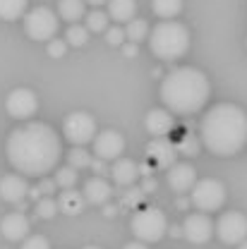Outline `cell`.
<instances>
[{
	"label": "cell",
	"mask_w": 247,
	"mask_h": 249,
	"mask_svg": "<svg viewBox=\"0 0 247 249\" xmlns=\"http://www.w3.org/2000/svg\"><path fill=\"white\" fill-rule=\"evenodd\" d=\"M152 10L161 19H175L183 12V0H152Z\"/></svg>",
	"instance_id": "24"
},
{
	"label": "cell",
	"mask_w": 247,
	"mask_h": 249,
	"mask_svg": "<svg viewBox=\"0 0 247 249\" xmlns=\"http://www.w3.org/2000/svg\"><path fill=\"white\" fill-rule=\"evenodd\" d=\"M211 93L207 74L197 67H178L168 72L161 82V101L173 115H194L199 113Z\"/></svg>",
	"instance_id": "3"
},
{
	"label": "cell",
	"mask_w": 247,
	"mask_h": 249,
	"mask_svg": "<svg viewBox=\"0 0 247 249\" xmlns=\"http://www.w3.org/2000/svg\"><path fill=\"white\" fill-rule=\"evenodd\" d=\"M84 2H89V5L96 7V5H103V2H108V0H84Z\"/></svg>",
	"instance_id": "43"
},
{
	"label": "cell",
	"mask_w": 247,
	"mask_h": 249,
	"mask_svg": "<svg viewBox=\"0 0 247 249\" xmlns=\"http://www.w3.org/2000/svg\"><path fill=\"white\" fill-rule=\"evenodd\" d=\"M89 41V29L84 27V24H70L67 31H65V43L67 46H75V48H79V46H84Z\"/></svg>",
	"instance_id": "27"
},
{
	"label": "cell",
	"mask_w": 247,
	"mask_h": 249,
	"mask_svg": "<svg viewBox=\"0 0 247 249\" xmlns=\"http://www.w3.org/2000/svg\"><path fill=\"white\" fill-rule=\"evenodd\" d=\"M29 196V182L22 175H5L0 180V199L7 204H22Z\"/></svg>",
	"instance_id": "15"
},
{
	"label": "cell",
	"mask_w": 247,
	"mask_h": 249,
	"mask_svg": "<svg viewBox=\"0 0 247 249\" xmlns=\"http://www.w3.org/2000/svg\"><path fill=\"white\" fill-rule=\"evenodd\" d=\"M199 142L214 156H235L247 142V113L235 103H218L199 120Z\"/></svg>",
	"instance_id": "2"
},
{
	"label": "cell",
	"mask_w": 247,
	"mask_h": 249,
	"mask_svg": "<svg viewBox=\"0 0 247 249\" xmlns=\"http://www.w3.org/2000/svg\"><path fill=\"white\" fill-rule=\"evenodd\" d=\"M29 230H31V223L24 213H7L0 220V232L10 242H22L29 235Z\"/></svg>",
	"instance_id": "16"
},
{
	"label": "cell",
	"mask_w": 247,
	"mask_h": 249,
	"mask_svg": "<svg viewBox=\"0 0 247 249\" xmlns=\"http://www.w3.org/2000/svg\"><path fill=\"white\" fill-rule=\"evenodd\" d=\"M103 34H106L108 46H123L125 41H127V38H125V27H120V24H111Z\"/></svg>",
	"instance_id": "32"
},
{
	"label": "cell",
	"mask_w": 247,
	"mask_h": 249,
	"mask_svg": "<svg viewBox=\"0 0 247 249\" xmlns=\"http://www.w3.org/2000/svg\"><path fill=\"white\" fill-rule=\"evenodd\" d=\"M29 196L38 201V199H41V189H38V187H29Z\"/></svg>",
	"instance_id": "41"
},
{
	"label": "cell",
	"mask_w": 247,
	"mask_h": 249,
	"mask_svg": "<svg viewBox=\"0 0 247 249\" xmlns=\"http://www.w3.org/2000/svg\"><path fill=\"white\" fill-rule=\"evenodd\" d=\"M149 48L158 60H180L190 51V31L183 22L163 19L149 31Z\"/></svg>",
	"instance_id": "4"
},
{
	"label": "cell",
	"mask_w": 247,
	"mask_h": 249,
	"mask_svg": "<svg viewBox=\"0 0 247 249\" xmlns=\"http://www.w3.org/2000/svg\"><path fill=\"white\" fill-rule=\"evenodd\" d=\"M123 53L127 55V58H137V53H139V48H137V43H132V41H125L123 46Z\"/></svg>",
	"instance_id": "37"
},
{
	"label": "cell",
	"mask_w": 247,
	"mask_h": 249,
	"mask_svg": "<svg viewBox=\"0 0 247 249\" xmlns=\"http://www.w3.org/2000/svg\"><path fill=\"white\" fill-rule=\"evenodd\" d=\"M199 149H202V142H199V137H194V134H185L178 144H175V151L178 156H197L199 154Z\"/></svg>",
	"instance_id": "29"
},
{
	"label": "cell",
	"mask_w": 247,
	"mask_h": 249,
	"mask_svg": "<svg viewBox=\"0 0 247 249\" xmlns=\"http://www.w3.org/2000/svg\"><path fill=\"white\" fill-rule=\"evenodd\" d=\"M190 192H192V206L197 211H202V213L218 211L223 206V201H226V185L218 182L216 178L197 180Z\"/></svg>",
	"instance_id": "7"
},
{
	"label": "cell",
	"mask_w": 247,
	"mask_h": 249,
	"mask_svg": "<svg viewBox=\"0 0 247 249\" xmlns=\"http://www.w3.org/2000/svg\"><path fill=\"white\" fill-rule=\"evenodd\" d=\"M142 199H144V192H142L139 187L132 185L127 192H125V204H127V206H137Z\"/></svg>",
	"instance_id": "35"
},
{
	"label": "cell",
	"mask_w": 247,
	"mask_h": 249,
	"mask_svg": "<svg viewBox=\"0 0 247 249\" xmlns=\"http://www.w3.org/2000/svg\"><path fill=\"white\" fill-rule=\"evenodd\" d=\"M144 127H147V132H149L152 137H166V134H171V132L175 129V118H173V113L166 110V108H154V110L147 113Z\"/></svg>",
	"instance_id": "17"
},
{
	"label": "cell",
	"mask_w": 247,
	"mask_h": 249,
	"mask_svg": "<svg viewBox=\"0 0 247 249\" xmlns=\"http://www.w3.org/2000/svg\"><path fill=\"white\" fill-rule=\"evenodd\" d=\"M89 168H94V170L101 175V173H106V160H101V158H92V165H89Z\"/></svg>",
	"instance_id": "38"
},
{
	"label": "cell",
	"mask_w": 247,
	"mask_h": 249,
	"mask_svg": "<svg viewBox=\"0 0 247 249\" xmlns=\"http://www.w3.org/2000/svg\"><path fill=\"white\" fill-rule=\"evenodd\" d=\"M166 180H168V187L178 194L183 192H190L194 182H197V170L190 165V163H173L166 173Z\"/></svg>",
	"instance_id": "13"
},
{
	"label": "cell",
	"mask_w": 247,
	"mask_h": 249,
	"mask_svg": "<svg viewBox=\"0 0 247 249\" xmlns=\"http://www.w3.org/2000/svg\"><path fill=\"white\" fill-rule=\"evenodd\" d=\"M56 201H58V209H60L62 213H67V216H79L84 211V206H87L84 194L77 192L75 187L72 189H62Z\"/></svg>",
	"instance_id": "20"
},
{
	"label": "cell",
	"mask_w": 247,
	"mask_h": 249,
	"mask_svg": "<svg viewBox=\"0 0 247 249\" xmlns=\"http://www.w3.org/2000/svg\"><path fill=\"white\" fill-rule=\"evenodd\" d=\"M60 209H58V201L53 199V196H41L38 201H36V213H38V218H53L56 213H58Z\"/></svg>",
	"instance_id": "31"
},
{
	"label": "cell",
	"mask_w": 247,
	"mask_h": 249,
	"mask_svg": "<svg viewBox=\"0 0 247 249\" xmlns=\"http://www.w3.org/2000/svg\"><path fill=\"white\" fill-rule=\"evenodd\" d=\"M22 249H51V242L43 235H27L22 240Z\"/></svg>",
	"instance_id": "33"
},
{
	"label": "cell",
	"mask_w": 247,
	"mask_h": 249,
	"mask_svg": "<svg viewBox=\"0 0 247 249\" xmlns=\"http://www.w3.org/2000/svg\"><path fill=\"white\" fill-rule=\"evenodd\" d=\"M56 180H48V178H43L41 182H38V189H41V194H46V196H51L53 192H56Z\"/></svg>",
	"instance_id": "36"
},
{
	"label": "cell",
	"mask_w": 247,
	"mask_h": 249,
	"mask_svg": "<svg viewBox=\"0 0 247 249\" xmlns=\"http://www.w3.org/2000/svg\"><path fill=\"white\" fill-rule=\"evenodd\" d=\"M5 151L10 165L17 173L43 178L58 165L62 156V144L51 124L27 123L10 132Z\"/></svg>",
	"instance_id": "1"
},
{
	"label": "cell",
	"mask_w": 247,
	"mask_h": 249,
	"mask_svg": "<svg viewBox=\"0 0 247 249\" xmlns=\"http://www.w3.org/2000/svg\"><path fill=\"white\" fill-rule=\"evenodd\" d=\"M130 230H132V235L139 240V242H158L163 235H166V230H168V218L166 213L161 211V209H156V206H147V209H139L132 220H130Z\"/></svg>",
	"instance_id": "5"
},
{
	"label": "cell",
	"mask_w": 247,
	"mask_h": 249,
	"mask_svg": "<svg viewBox=\"0 0 247 249\" xmlns=\"http://www.w3.org/2000/svg\"><path fill=\"white\" fill-rule=\"evenodd\" d=\"M139 165L132 158H115L113 168H111V180L120 187H132L139 180Z\"/></svg>",
	"instance_id": "18"
},
{
	"label": "cell",
	"mask_w": 247,
	"mask_h": 249,
	"mask_svg": "<svg viewBox=\"0 0 247 249\" xmlns=\"http://www.w3.org/2000/svg\"><path fill=\"white\" fill-rule=\"evenodd\" d=\"M183 235H185L187 242L192 245H204L214 237V223L209 213H190L183 223Z\"/></svg>",
	"instance_id": "12"
},
{
	"label": "cell",
	"mask_w": 247,
	"mask_h": 249,
	"mask_svg": "<svg viewBox=\"0 0 247 249\" xmlns=\"http://www.w3.org/2000/svg\"><path fill=\"white\" fill-rule=\"evenodd\" d=\"M84 19H87L84 27L92 31V34H103V31L111 27V17H108V12H103V10H92V12H87Z\"/></svg>",
	"instance_id": "26"
},
{
	"label": "cell",
	"mask_w": 247,
	"mask_h": 249,
	"mask_svg": "<svg viewBox=\"0 0 247 249\" xmlns=\"http://www.w3.org/2000/svg\"><path fill=\"white\" fill-rule=\"evenodd\" d=\"M123 249H149V247H147L144 242H139V240H137V242H127Z\"/></svg>",
	"instance_id": "39"
},
{
	"label": "cell",
	"mask_w": 247,
	"mask_h": 249,
	"mask_svg": "<svg viewBox=\"0 0 247 249\" xmlns=\"http://www.w3.org/2000/svg\"><path fill=\"white\" fill-rule=\"evenodd\" d=\"M62 134L72 146H84V144L94 142V137H96V120L84 110H75L65 118Z\"/></svg>",
	"instance_id": "8"
},
{
	"label": "cell",
	"mask_w": 247,
	"mask_h": 249,
	"mask_svg": "<svg viewBox=\"0 0 247 249\" xmlns=\"http://www.w3.org/2000/svg\"><path fill=\"white\" fill-rule=\"evenodd\" d=\"M5 110L15 120H29L31 115H36V110H38V98H36V93L31 89H24V87L12 89L7 93V98H5Z\"/></svg>",
	"instance_id": "10"
},
{
	"label": "cell",
	"mask_w": 247,
	"mask_h": 249,
	"mask_svg": "<svg viewBox=\"0 0 247 249\" xmlns=\"http://www.w3.org/2000/svg\"><path fill=\"white\" fill-rule=\"evenodd\" d=\"M60 29V22H58V15L51 10V7H34L27 10L24 15V31L31 41H51L56 38V34Z\"/></svg>",
	"instance_id": "6"
},
{
	"label": "cell",
	"mask_w": 247,
	"mask_h": 249,
	"mask_svg": "<svg viewBox=\"0 0 247 249\" xmlns=\"http://www.w3.org/2000/svg\"><path fill=\"white\" fill-rule=\"evenodd\" d=\"M214 232L223 245H240L247 240V218L240 211H228L221 213L214 225Z\"/></svg>",
	"instance_id": "9"
},
{
	"label": "cell",
	"mask_w": 247,
	"mask_h": 249,
	"mask_svg": "<svg viewBox=\"0 0 247 249\" xmlns=\"http://www.w3.org/2000/svg\"><path fill=\"white\" fill-rule=\"evenodd\" d=\"M108 17L118 24H127L137 17V0H108Z\"/></svg>",
	"instance_id": "21"
},
{
	"label": "cell",
	"mask_w": 247,
	"mask_h": 249,
	"mask_svg": "<svg viewBox=\"0 0 247 249\" xmlns=\"http://www.w3.org/2000/svg\"><path fill=\"white\" fill-rule=\"evenodd\" d=\"M154 187H156V182H154V180H149V182H144V187H142V192H152Z\"/></svg>",
	"instance_id": "42"
},
{
	"label": "cell",
	"mask_w": 247,
	"mask_h": 249,
	"mask_svg": "<svg viewBox=\"0 0 247 249\" xmlns=\"http://www.w3.org/2000/svg\"><path fill=\"white\" fill-rule=\"evenodd\" d=\"M94 158H101V160H115L120 158L125 151V137L115 129H103V132H96L94 137Z\"/></svg>",
	"instance_id": "11"
},
{
	"label": "cell",
	"mask_w": 247,
	"mask_h": 249,
	"mask_svg": "<svg viewBox=\"0 0 247 249\" xmlns=\"http://www.w3.org/2000/svg\"><path fill=\"white\" fill-rule=\"evenodd\" d=\"M147 36H149V24H147V19L134 17V19H130V22L125 24V38H127V41L142 43Z\"/></svg>",
	"instance_id": "25"
},
{
	"label": "cell",
	"mask_w": 247,
	"mask_h": 249,
	"mask_svg": "<svg viewBox=\"0 0 247 249\" xmlns=\"http://www.w3.org/2000/svg\"><path fill=\"white\" fill-rule=\"evenodd\" d=\"M84 249H101V247H92V245H89V247H84Z\"/></svg>",
	"instance_id": "45"
},
{
	"label": "cell",
	"mask_w": 247,
	"mask_h": 249,
	"mask_svg": "<svg viewBox=\"0 0 247 249\" xmlns=\"http://www.w3.org/2000/svg\"><path fill=\"white\" fill-rule=\"evenodd\" d=\"M77 170L72 168V165H65V168H60L58 173H56V185L62 187V189H72V187L77 185Z\"/></svg>",
	"instance_id": "30"
},
{
	"label": "cell",
	"mask_w": 247,
	"mask_h": 249,
	"mask_svg": "<svg viewBox=\"0 0 247 249\" xmlns=\"http://www.w3.org/2000/svg\"><path fill=\"white\" fill-rule=\"evenodd\" d=\"M84 15H87V2L84 0H60L58 2V17L70 22V24L84 19Z\"/></svg>",
	"instance_id": "22"
},
{
	"label": "cell",
	"mask_w": 247,
	"mask_h": 249,
	"mask_svg": "<svg viewBox=\"0 0 247 249\" xmlns=\"http://www.w3.org/2000/svg\"><path fill=\"white\" fill-rule=\"evenodd\" d=\"M147 158H152L158 168H171L178 158V151H175V144L166 137H154L149 144H147Z\"/></svg>",
	"instance_id": "14"
},
{
	"label": "cell",
	"mask_w": 247,
	"mask_h": 249,
	"mask_svg": "<svg viewBox=\"0 0 247 249\" xmlns=\"http://www.w3.org/2000/svg\"><path fill=\"white\" fill-rule=\"evenodd\" d=\"M115 213H118V206H106V209H103V216L106 218H113Z\"/></svg>",
	"instance_id": "40"
},
{
	"label": "cell",
	"mask_w": 247,
	"mask_h": 249,
	"mask_svg": "<svg viewBox=\"0 0 247 249\" xmlns=\"http://www.w3.org/2000/svg\"><path fill=\"white\" fill-rule=\"evenodd\" d=\"M46 51H48V55H51V58H62V55L67 53V43L60 41V38H51V41H48V46H46Z\"/></svg>",
	"instance_id": "34"
},
{
	"label": "cell",
	"mask_w": 247,
	"mask_h": 249,
	"mask_svg": "<svg viewBox=\"0 0 247 249\" xmlns=\"http://www.w3.org/2000/svg\"><path fill=\"white\" fill-rule=\"evenodd\" d=\"M29 0H0V19L5 22H15L22 19L27 15Z\"/></svg>",
	"instance_id": "23"
},
{
	"label": "cell",
	"mask_w": 247,
	"mask_h": 249,
	"mask_svg": "<svg viewBox=\"0 0 247 249\" xmlns=\"http://www.w3.org/2000/svg\"><path fill=\"white\" fill-rule=\"evenodd\" d=\"M238 247H240V249H247V240H243V242H240Z\"/></svg>",
	"instance_id": "44"
},
{
	"label": "cell",
	"mask_w": 247,
	"mask_h": 249,
	"mask_svg": "<svg viewBox=\"0 0 247 249\" xmlns=\"http://www.w3.org/2000/svg\"><path fill=\"white\" fill-rule=\"evenodd\" d=\"M92 158L94 156L89 151H84V146H75L70 154H67V165H72L75 170H84L92 165Z\"/></svg>",
	"instance_id": "28"
},
{
	"label": "cell",
	"mask_w": 247,
	"mask_h": 249,
	"mask_svg": "<svg viewBox=\"0 0 247 249\" xmlns=\"http://www.w3.org/2000/svg\"><path fill=\"white\" fill-rule=\"evenodd\" d=\"M82 194H84L87 204H92V206H103V204H108L113 189H111V185H108L101 175H94V178H89V180L84 182V192H82Z\"/></svg>",
	"instance_id": "19"
}]
</instances>
